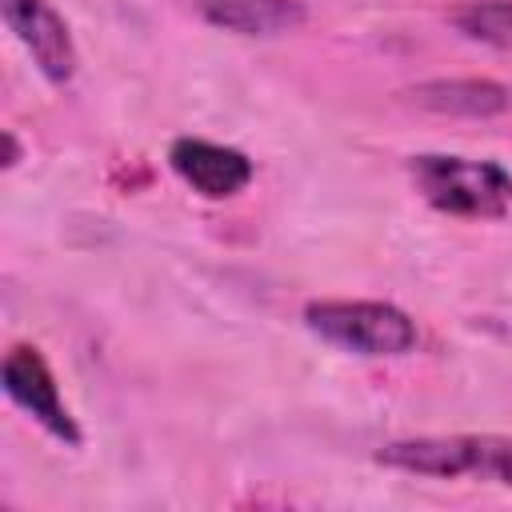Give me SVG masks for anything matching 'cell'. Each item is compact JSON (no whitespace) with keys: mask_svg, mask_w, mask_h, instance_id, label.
<instances>
[{"mask_svg":"<svg viewBox=\"0 0 512 512\" xmlns=\"http://www.w3.org/2000/svg\"><path fill=\"white\" fill-rule=\"evenodd\" d=\"M308 332L352 356H404L416 348V320L384 300H312L304 308Z\"/></svg>","mask_w":512,"mask_h":512,"instance_id":"obj_3","label":"cell"},{"mask_svg":"<svg viewBox=\"0 0 512 512\" xmlns=\"http://www.w3.org/2000/svg\"><path fill=\"white\" fill-rule=\"evenodd\" d=\"M408 100L440 112V116H468V120H488L508 112L512 92L500 80H484V76H452V80H424L416 88H408Z\"/></svg>","mask_w":512,"mask_h":512,"instance_id":"obj_8","label":"cell"},{"mask_svg":"<svg viewBox=\"0 0 512 512\" xmlns=\"http://www.w3.org/2000/svg\"><path fill=\"white\" fill-rule=\"evenodd\" d=\"M0 12H4L8 32L20 40V48L40 68V76L48 84L64 88L76 76V64H80L64 16L48 0H0Z\"/></svg>","mask_w":512,"mask_h":512,"instance_id":"obj_5","label":"cell"},{"mask_svg":"<svg viewBox=\"0 0 512 512\" xmlns=\"http://www.w3.org/2000/svg\"><path fill=\"white\" fill-rule=\"evenodd\" d=\"M376 464L412 472V476H436V480H492L512 492V436H476V432H456V436H408L376 448Z\"/></svg>","mask_w":512,"mask_h":512,"instance_id":"obj_1","label":"cell"},{"mask_svg":"<svg viewBox=\"0 0 512 512\" xmlns=\"http://www.w3.org/2000/svg\"><path fill=\"white\" fill-rule=\"evenodd\" d=\"M172 172L204 200H228L248 188L252 180V160L240 148L204 140V136H180L168 148Z\"/></svg>","mask_w":512,"mask_h":512,"instance_id":"obj_6","label":"cell"},{"mask_svg":"<svg viewBox=\"0 0 512 512\" xmlns=\"http://www.w3.org/2000/svg\"><path fill=\"white\" fill-rule=\"evenodd\" d=\"M16 160H20V144L12 132H4V168H16Z\"/></svg>","mask_w":512,"mask_h":512,"instance_id":"obj_10","label":"cell"},{"mask_svg":"<svg viewBox=\"0 0 512 512\" xmlns=\"http://www.w3.org/2000/svg\"><path fill=\"white\" fill-rule=\"evenodd\" d=\"M452 28L476 44L508 48L512 44V0H472L452 12Z\"/></svg>","mask_w":512,"mask_h":512,"instance_id":"obj_9","label":"cell"},{"mask_svg":"<svg viewBox=\"0 0 512 512\" xmlns=\"http://www.w3.org/2000/svg\"><path fill=\"white\" fill-rule=\"evenodd\" d=\"M416 192L448 216H504L512 204V172L496 160H472V156H448V152H424L408 164Z\"/></svg>","mask_w":512,"mask_h":512,"instance_id":"obj_2","label":"cell"},{"mask_svg":"<svg viewBox=\"0 0 512 512\" xmlns=\"http://www.w3.org/2000/svg\"><path fill=\"white\" fill-rule=\"evenodd\" d=\"M0 380H4V392L8 400L28 412L48 436H56L60 444L68 448H80L84 444V432L72 416V408L64 404L60 388H56V376L48 368V360L40 356V348L32 344H12L8 356H4V368H0Z\"/></svg>","mask_w":512,"mask_h":512,"instance_id":"obj_4","label":"cell"},{"mask_svg":"<svg viewBox=\"0 0 512 512\" xmlns=\"http://www.w3.org/2000/svg\"><path fill=\"white\" fill-rule=\"evenodd\" d=\"M204 24L232 32V36H288L308 20L304 0H196Z\"/></svg>","mask_w":512,"mask_h":512,"instance_id":"obj_7","label":"cell"}]
</instances>
